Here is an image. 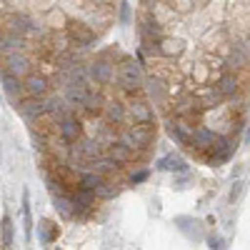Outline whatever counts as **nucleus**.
I'll return each instance as SVG.
<instances>
[{"mask_svg": "<svg viewBox=\"0 0 250 250\" xmlns=\"http://www.w3.org/2000/svg\"><path fill=\"white\" fill-rule=\"evenodd\" d=\"M143 83H145V78H143L140 65H135V60L125 58L123 65H120V85H123L125 90H135V88L143 85Z\"/></svg>", "mask_w": 250, "mask_h": 250, "instance_id": "1", "label": "nucleus"}, {"mask_svg": "<svg viewBox=\"0 0 250 250\" xmlns=\"http://www.w3.org/2000/svg\"><path fill=\"white\" fill-rule=\"evenodd\" d=\"M218 135L213 130H208V128H195L193 135H190V145L198 150H213L215 145H218Z\"/></svg>", "mask_w": 250, "mask_h": 250, "instance_id": "2", "label": "nucleus"}, {"mask_svg": "<svg viewBox=\"0 0 250 250\" xmlns=\"http://www.w3.org/2000/svg\"><path fill=\"white\" fill-rule=\"evenodd\" d=\"M18 110H20V115H23L25 120H35V118H40V115H48L45 100H35V98L23 100V103L18 105Z\"/></svg>", "mask_w": 250, "mask_h": 250, "instance_id": "3", "label": "nucleus"}, {"mask_svg": "<svg viewBox=\"0 0 250 250\" xmlns=\"http://www.w3.org/2000/svg\"><path fill=\"white\" fill-rule=\"evenodd\" d=\"M23 90L35 100H43V95L48 93V80L43 75H28L25 83H23Z\"/></svg>", "mask_w": 250, "mask_h": 250, "instance_id": "4", "label": "nucleus"}, {"mask_svg": "<svg viewBox=\"0 0 250 250\" xmlns=\"http://www.w3.org/2000/svg\"><path fill=\"white\" fill-rule=\"evenodd\" d=\"M3 62H5V73H10L15 78H23L28 73V58H23L20 53H8Z\"/></svg>", "mask_w": 250, "mask_h": 250, "instance_id": "5", "label": "nucleus"}, {"mask_svg": "<svg viewBox=\"0 0 250 250\" xmlns=\"http://www.w3.org/2000/svg\"><path fill=\"white\" fill-rule=\"evenodd\" d=\"M80 133H83V128H80V123L73 115H68L65 120H60V135H62L65 143H75L80 138Z\"/></svg>", "mask_w": 250, "mask_h": 250, "instance_id": "6", "label": "nucleus"}, {"mask_svg": "<svg viewBox=\"0 0 250 250\" xmlns=\"http://www.w3.org/2000/svg\"><path fill=\"white\" fill-rule=\"evenodd\" d=\"M88 75L95 80V83H108L113 78V65L105 60H95L93 65L88 68Z\"/></svg>", "mask_w": 250, "mask_h": 250, "instance_id": "7", "label": "nucleus"}, {"mask_svg": "<svg viewBox=\"0 0 250 250\" xmlns=\"http://www.w3.org/2000/svg\"><path fill=\"white\" fill-rule=\"evenodd\" d=\"M233 150H235V143L233 140H218V145L213 148V158H210V165H220V163H225L228 158L233 155Z\"/></svg>", "mask_w": 250, "mask_h": 250, "instance_id": "8", "label": "nucleus"}, {"mask_svg": "<svg viewBox=\"0 0 250 250\" xmlns=\"http://www.w3.org/2000/svg\"><path fill=\"white\" fill-rule=\"evenodd\" d=\"M70 38L75 40V45H90L95 35L88 25H83V23H70Z\"/></svg>", "mask_w": 250, "mask_h": 250, "instance_id": "9", "label": "nucleus"}, {"mask_svg": "<svg viewBox=\"0 0 250 250\" xmlns=\"http://www.w3.org/2000/svg\"><path fill=\"white\" fill-rule=\"evenodd\" d=\"M158 170H173V173H183V170H188V165H185V158H183V155L170 153V155H165V158H160V160H158Z\"/></svg>", "mask_w": 250, "mask_h": 250, "instance_id": "10", "label": "nucleus"}, {"mask_svg": "<svg viewBox=\"0 0 250 250\" xmlns=\"http://www.w3.org/2000/svg\"><path fill=\"white\" fill-rule=\"evenodd\" d=\"M215 88H218V93H220L223 98H230V95L238 93V78H235L233 73H223L220 80L215 83Z\"/></svg>", "mask_w": 250, "mask_h": 250, "instance_id": "11", "label": "nucleus"}, {"mask_svg": "<svg viewBox=\"0 0 250 250\" xmlns=\"http://www.w3.org/2000/svg\"><path fill=\"white\" fill-rule=\"evenodd\" d=\"M38 235H40V243H45V245L55 243V238H58V228H55V223L48 220V218H43V220L38 223Z\"/></svg>", "mask_w": 250, "mask_h": 250, "instance_id": "12", "label": "nucleus"}, {"mask_svg": "<svg viewBox=\"0 0 250 250\" xmlns=\"http://www.w3.org/2000/svg\"><path fill=\"white\" fill-rule=\"evenodd\" d=\"M3 88H5V93H8V98H10L13 103L20 98V93H25L20 78H15V75H10V73H3Z\"/></svg>", "mask_w": 250, "mask_h": 250, "instance_id": "13", "label": "nucleus"}, {"mask_svg": "<svg viewBox=\"0 0 250 250\" xmlns=\"http://www.w3.org/2000/svg\"><path fill=\"white\" fill-rule=\"evenodd\" d=\"M130 113H133L138 125H150V120H153V108L148 105V103H133Z\"/></svg>", "mask_w": 250, "mask_h": 250, "instance_id": "14", "label": "nucleus"}, {"mask_svg": "<svg viewBox=\"0 0 250 250\" xmlns=\"http://www.w3.org/2000/svg\"><path fill=\"white\" fill-rule=\"evenodd\" d=\"M73 153H78L80 158H85V160L95 163V160L100 158V143H98V140H88V143H83L80 148L73 150Z\"/></svg>", "mask_w": 250, "mask_h": 250, "instance_id": "15", "label": "nucleus"}, {"mask_svg": "<svg viewBox=\"0 0 250 250\" xmlns=\"http://www.w3.org/2000/svg\"><path fill=\"white\" fill-rule=\"evenodd\" d=\"M53 205H55V210H58L62 218H73V215H75V205H73V198H65V195H55V198H53Z\"/></svg>", "mask_w": 250, "mask_h": 250, "instance_id": "16", "label": "nucleus"}, {"mask_svg": "<svg viewBox=\"0 0 250 250\" xmlns=\"http://www.w3.org/2000/svg\"><path fill=\"white\" fill-rule=\"evenodd\" d=\"M105 183L103 180V175H98V173H90V170H85L80 175V188L83 190H93V193H98V188Z\"/></svg>", "mask_w": 250, "mask_h": 250, "instance_id": "17", "label": "nucleus"}, {"mask_svg": "<svg viewBox=\"0 0 250 250\" xmlns=\"http://www.w3.org/2000/svg\"><path fill=\"white\" fill-rule=\"evenodd\" d=\"M108 158L115 160V163H125V160H130V158H133V150H130V148H125L123 143H113L110 148H108Z\"/></svg>", "mask_w": 250, "mask_h": 250, "instance_id": "18", "label": "nucleus"}, {"mask_svg": "<svg viewBox=\"0 0 250 250\" xmlns=\"http://www.w3.org/2000/svg\"><path fill=\"white\" fill-rule=\"evenodd\" d=\"M23 223H25V240H33V215H30V195L23 193Z\"/></svg>", "mask_w": 250, "mask_h": 250, "instance_id": "19", "label": "nucleus"}, {"mask_svg": "<svg viewBox=\"0 0 250 250\" xmlns=\"http://www.w3.org/2000/svg\"><path fill=\"white\" fill-rule=\"evenodd\" d=\"M90 165H93L90 173H98V175H108V173H115L118 170V163L110 160V158H100V160H95Z\"/></svg>", "mask_w": 250, "mask_h": 250, "instance_id": "20", "label": "nucleus"}, {"mask_svg": "<svg viewBox=\"0 0 250 250\" xmlns=\"http://www.w3.org/2000/svg\"><path fill=\"white\" fill-rule=\"evenodd\" d=\"M0 238H3L5 250L13 248V218L10 215H3V220H0Z\"/></svg>", "mask_w": 250, "mask_h": 250, "instance_id": "21", "label": "nucleus"}, {"mask_svg": "<svg viewBox=\"0 0 250 250\" xmlns=\"http://www.w3.org/2000/svg\"><path fill=\"white\" fill-rule=\"evenodd\" d=\"M158 48H160V55H175V53H180L183 43L175 40V38H163L158 43Z\"/></svg>", "mask_w": 250, "mask_h": 250, "instance_id": "22", "label": "nucleus"}, {"mask_svg": "<svg viewBox=\"0 0 250 250\" xmlns=\"http://www.w3.org/2000/svg\"><path fill=\"white\" fill-rule=\"evenodd\" d=\"M220 100H223V95L218 93V88H208L203 93V98H200V105L203 108H213V105H218Z\"/></svg>", "mask_w": 250, "mask_h": 250, "instance_id": "23", "label": "nucleus"}, {"mask_svg": "<svg viewBox=\"0 0 250 250\" xmlns=\"http://www.w3.org/2000/svg\"><path fill=\"white\" fill-rule=\"evenodd\" d=\"M105 118L110 123H120L125 118V108L120 105V103H108V105H105Z\"/></svg>", "mask_w": 250, "mask_h": 250, "instance_id": "24", "label": "nucleus"}, {"mask_svg": "<svg viewBox=\"0 0 250 250\" xmlns=\"http://www.w3.org/2000/svg\"><path fill=\"white\" fill-rule=\"evenodd\" d=\"M148 93H150V98H153V100H158V103H163V100H165V88H163V83H160V80H155V78H150V80H148Z\"/></svg>", "mask_w": 250, "mask_h": 250, "instance_id": "25", "label": "nucleus"}, {"mask_svg": "<svg viewBox=\"0 0 250 250\" xmlns=\"http://www.w3.org/2000/svg\"><path fill=\"white\" fill-rule=\"evenodd\" d=\"M95 195H100V198H113V195H118V185H113V183H103L100 188H98V193Z\"/></svg>", "mask_w": 250, "mask_h": 250, "instance_id": "26", "label": "nucleus"}, {"mask_svg": "<svg viewBox=\"0 0 250 250\" xmlns=\"http://www.w3.org/2000/svg\"><path fill=\"white\" fill-rule=\"evenodd\" d=\"M208 248H210V250H223V238H208Z\"/></svg>", "mask_w": 250, "mask_h": 250, "instance_id": "27", "label": "nucleus"}, {"mask_svg": "<svg viewBox=\"0 0 250 250\" xmlns=\"http://www.w3.org/2000/svg\"><path fill=\"white\" fill-rule=\"evenodd\" d=\"M240 193H243V183H240V180H238V183H235V185H233V190H230V200H235V198H238V195H240Z\"/></svg>", "mask_w": 250, "mask_h": 250, "instance_id": "28", "label": "nucleus"}, {"mask_svg": "<svg viewBox=\"0 0 250 250\" xmlns=\"http://www.w3.org/2000/svg\"><path fill=\"white\" fill-rule=\"evenodd\" d=\"M145 180H148V170H140L133 175V183H145Z\"/></svg>", "mask_w": 250, "mask_h": 250, "instance_id": "29", "label": "nucleus"}, {"mask_svg": "<svg viewBox=\"0 0 250 250\" xmlns=\"http://www.w3.org/2000/svg\"><path fill=\"white\" fill-rule=\"evenodd\" d=\"M245 145H250V128H248V133H245Z\"/></svg>", "mask_w": 250, "mask_h": 250, "instance_id": "30", "label": "nucleus"}]
</instances>
